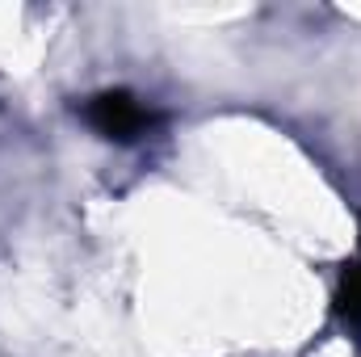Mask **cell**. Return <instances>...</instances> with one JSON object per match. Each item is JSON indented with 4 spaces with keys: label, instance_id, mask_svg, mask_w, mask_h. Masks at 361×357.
Wrapping results in <instances>:
<instances>
[{
    "label": "cell",
    "instance_id": "6da1fadb",
    "mask_svg": "<svg viewBox=\"0 0 361 357\" xmlns=\"http://www.w3.org/2000/svg\"><path fill=\"white\" fill-rule=\"evenodd\" d=\"M85 122H89L101 139L130 143V139H139V135L152 131L156 114H152L139 97H130V92H122V89H109V92L89 97V105H85Z\"/></svg>",
    "mask_w": 361,
    "mask_h": 357
},
{
    "label": "cell",
    "instance_id": "7a4b0ae2",
    "mask_svg": "<svg viewBox=\"0 0 361 357\" xmlns=\"http://www.w3.org/2000/svg\"><path fill=\"white\" fill-rule=\"evenodd\" d=\"M336 311H341V320H345V324L361 328V261H357V265H349L345 282H341V294H336Z\"/></svg>",
    "mask_w": 361,
    "mask_h": 357
}]
</instances>
